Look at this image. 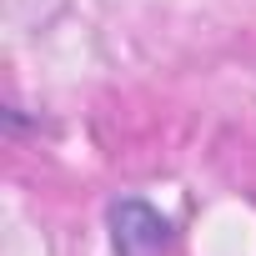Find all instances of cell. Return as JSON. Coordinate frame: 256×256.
I'll list each match as a JSON object with an SVG mask.
<instances>
[{"label": "cell", "instance_id": "6da1fadb", "mask_svg": "<svg viewBox=\"0 0 256 256\" xmlns=\"http://www.w3.org/2000/svg\"><path fill=\"white\" fill-rule=\"evenodd\" d=\"M106 226H110V251L116 256H166V246H171V221L141 196L110 201Z\"/></svg>", "mask_w": 256, "mask_h": 256}]
</instances>
